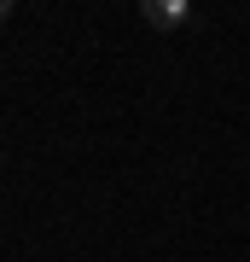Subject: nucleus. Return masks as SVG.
Instances as JSON below:
<instances>
[{
	"mask_svg": "<svg viewBox=\"0 0 250 262\" xmlns=\"http://www.w3.org/2000/svg\"><path fill=\"white\" fill-rule=\"evenodd\" d=\"M140 18H146L151 29H180V24H186V0H146Z\"/></svg>",
	"mask_w": 250,
	"mask_h": 262,
	"instance_id": "obj_1",
	"label": "nucleus"
},
{
	"mask_svg": "<svg viewBox=\"0 0 250 262\" xmlns=\"http://www.w3.org/2000/svg\"><path fill=\"white\" fill-rule=\"evenodd\" d=\"M6 18H12V0H0V24H6Z\"/></svg>",
	"mask_w": 250,
	"mask_h": 262,
	"instance_id": "obj_2",
	"label": "nucleus"
}]
</instances>
